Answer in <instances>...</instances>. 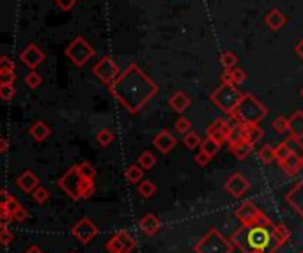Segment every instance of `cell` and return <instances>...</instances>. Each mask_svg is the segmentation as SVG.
<instances>
[{
  "label": "cell",
  "instance_id": "cell-1",
  "mask_svg": "<svg viewBox=\"0 0 303 253\" xmlns=\"http://www.w3.org/2000/svg\"><path fill=\"white\" fill-rule=\"evenodd\" d=\"M108 90L129 114H139L158 94V85L137 64H129L117 80L108 85Z\"/></svg>",
  "mask_w": 303,
  "mask_h": 253
},
{
  "label": "cell",
  "instance_id": "cell-2",
  "mask_svg": "<svg viewBox=\"0 0 303 253\" xmlns=\"http://www.w3.org/2000/svg\"><path fill=\"white\" fill-rule=\"evenodd\" d=\"M230 241L241 253H275L280 248L273 230L264 225H241Z\"/></svg>",
  "mask_w": 303,
  "mask_h": 253
},
{
  "label": "cell",
  "instance_id": "cell-3",
  "mask_svg": "<svg viewBox=\"0 0 303 253\" xmlns=\"http://www.w3.org/2000/svg\"><path fill=\"white\" fill-rule=\"evenodd\" d=\"M59 188L71 197L73 200H82V198H89L94 193V179H89L80 172L78 165H73L62 177L59 179Z\"/></svg>",
  "mask_w": 303,
  "mask_h": 253
},
{
  "label": "cell",
  "instance_id": "cell-4",
  "mask_svg": "<svg viewBox=\"0 0 303 253\" xmlns=\"http://www.w3.org/2000/svg\"><path fill=\"white\" fill-rule=\"evenodd\" d=\"M266 115H268V108L257 97L252 94H243L229 117L238 124H259L261 121H264Z\"/></svg>",
  "mask_w": 303,
  "mask_h": 253
},
{
  "label": "cell",
  "instance_id": "cell-5",
  "mask_svg": "<svg viewBox=\"0 0 303 253\" xmlns=\"http://www.w3.org/2000/svg\"><path fill=\"white\" fill-rule=\"evenodd\" d=\"M234 244L230 237L227 239L218 229H211L202 236V239L195 244V253H232Z\"/></svg>",
  "mask_w": 303,
  "mask_h": 253
},
{
  "label": "cell",
  "instance_id": "cell-6",
  "mask_svg": "<svg viewBox=\"0 0 303 253\" xmlns=\"http://www.w3.org/2000/svg\"><path fill=\"white\" fill-rule=\"evenodd\" d=\"M241 90L238 89V85L230 84V82H222V85L211 94V101L223 112V114L230 115L234 112V108L238 106L241 99Z\"/></svg>",
  "mask_w": 303,
  "mask_h": 253
},
{
  "label": "cell",
  "instance_id": "cell-7",
  "mask_svg": "<svg viewBox=\"0 0 303 253\" xmlns=\"http://www.w3.org/2000/svg\"><path fill=\"white\" fill-rule=\"evenodd\" d=\"M66 57L75 64V66L82 67L94 57V48H92V45L87 41V39L78 35V38H75L73 41L66 46Z\"/></svg>",
  "mask_w": 303,
  "mask_h": 253
},
{
  "label": "cell",
  "instance_id": "cell-8",
  "mask_svg": "<svg viewBox=\"0 0 303 253\" xmlns=\"http://www.w3.org/2000/svg\"><path fill=\"white\" fill-rule=\"evenodd\" d=\"M234 214H236L238 222H240L241 225H264V227H270V229L275 225V223H272V220H270L261 209L255 207L250 200L243 202V204L236 209Z\"/></svg>",
  "mask_w": 303,
  "mask_h": 253
},
{
  "label": "cell",
  "instance_id": "cell-9",
  "mask_svg": "<svg viewBox=\"0 0 303 253\" xmlns=\"http://www.w3.org/2000/svg\"><path fill=\"white\" fill-rule=\"evenodd\" d=\"M92 73H94V77L98 78L99 82H103L105 85H112L117 80L122 71L119 69V66L114 62L112 57H103V59H99V62H96V66L92 67Z\"/></svg>",
  "mask_w": 303,
  "mask_h": 253
},
{
  "label": "cell",
  "instance_id": "cell-10",
  "mask_svg": "<svg viewBox=\"0 0 303 253\" xmlns=\"http://www.w3.org/2000/svg\"><path fill=\"white\" fill-rule=\"evenodd\" d=\"M137 246V241L128 230L115 232L105 244V250L108 253H131Z\"/></svg>",
  "mask_w": 303,
  "mask_h": 253
},
{
  "label": "cell",
  "instance_id": "cell-11",
  "mask_svg": "<svg viewBox=\"0 0 303 253\" xmlns=\"http://www.w3.org/2000/svg\"><path fill=\"white\" fill-rule=\"evenodd\" d=\"M232 129H234V122L230 124L229 121L220 117V119H215V121L206 128V136H209V138H213L215 142H218L220 146H223V143H229Z\"/></svg>",
  "mask_w": 303,
  "mask_h": 253
},
{
  "label": "cell",
  "instance_id": "cell-12",
  "mask_svg": "<svg viewBox=\"0 0 303 253\" xmlns=\"http://www.w3.org/2000/svg\"><path fill=\"white\" fill-rule=\"evenodd\" d=\"M99 229L92 220L89 218H82L75 223V227L71 229V236L77 241H80L82 244H89L96 236H98Z\"/></svg>",
  "mask_w": 303,
  "mask_h": 253
},
{
  "label": "cell",
  "instance_id": "cell-13",
  "mask_svg": "<svg viewBox=\"0 0 303 253\" xmlns=\"http://www.w3.org/2000/svg\"><path fill=\"white\" fill-rule=\"evenodd\" d=\"M20 60L25 64V66L28 67V69H38L39 66H41L43 62H45V52H43L41 48H39L38 45H34V43H30V45H27L23 50H21L20 53Z\"/></svg>",
  "mask_w": 303,
  "mask_h": 253
},
{
  "label": "cell",
  "instance_id": "cell-14",
  "mask_svg": "<svg viewBox=\"0 0 303 253\" xmlns=\"http://www.w3.org/2000/svg\"><path fill=\"white\" fill-rule=\"evenodd\" d=\"M223 188H225L227 193H230L234 198H241L248 190H250V183H248L247 177L236 172L225 180V186Z\"/></svg>",
  "mask_w": 303,
  "mask_h": 253
},
{
  "label": "cell",
  "instance_id": "cell-15",
  "mask_svg": "<svg viewBox=\"0 0 303 253\" xmlns=\"http://www.w3.org/2000/svg\"><path fill=\"white\" fill-rule=\"evenodd\" d=\"M153 146L156 147L160 153L163 154H169L172 149H174L176 146H178V140H176V136L172 135L171 131H167V129H163V131H160L156 136L153 138Z\"/></svg>",
  "mask_w": 303,
  "mask_h": 253
},
{
  "label": "cell",
  "instance_id": "cell-16",
  "mask_svg": "<svg viewBox=\"0 0 303 253\" xmlns=\"http://www.w3.org/2000/svg\"><path fill=\"white\" fill-rule=\"evenodd\" d=\"M286 202L303 218V179L287 191Z\"/></svg>",
  "mask_w": 303,
  "mask_h": 253
},
{
  "label": "cell",
  "instance_id": "cell-17",
  "mask_svg": "<svg viewBox=\"0 0 303 253\" xmlns=\"http://www.w3.org/2000/svg\"><path fill=\"white\" fill-rule=\"evenodd\" d=\"M16 186L20 188L23 193H34V190L39 186V179H38V175H36L32 170H25V172H21L20 175H18V179H16Z\"/></svg>",
  "mask_w": 303,
  "mask_h": 253
},
{
  "label": "cell",
  "instance_id": "cell-18",
  "mask_svg": "<svg viewBox=\"0 0 303 253\" xmlns=\"http://www.w3.org/2000/svg\"><path fill=\"white\" fill-rule=\"evenodd\" d=\"M0 80H2V84H14L16 82V64L11 60V57L0 59Z\"/></svg>",
  "mask_w": 303,
  "mask_h": 253
},
{
  "label": "cell",
  "instance_id": "cell-19",
  "mask_svg": "<svg viewBox=\"0 0 303 253\" xmlns=\"http://www.w3.org/2000/svg\"><path fill=\"white\" fill-rule=\"evenodd\" d=\"M160 220H158L156 214H153V212H149V214H146L142 220L139 222V229L142 230L146 236H154V234L160 232Z\"/></svg>",
  "mask_w": 303,
  "mask_h": 253
},
{
  "label": "cell",
  "instance_id": "cell-20",
  "mask_svg": "<svg viewBox=\"0 0 303 253\" xmlns=\"http://www.w3.org/2000/svg\"><path fill=\"white\" fill-rule=\"evenodd\" d=\"M264 23L268 25V27L272 28L273 32H279L280 28H282L284 25L287 23V18H286V14H284L282 11L272 9V11H268V13H266Z\"/></svg>",
  "mask_w": 303,
  "mask_h": 253
},
{
  "label": "cell",
  "instance_id": "cell-21",
  "mask_svg": "<svg viewBox=\"0 0 303 253\" xmlns=\"http://www.w3.org/2000/svg\"><path fill=\"white\" fill-rule=\"evenodd\" d=\"M190 104H192V99H190L188 94H185L183 90H176L171 96V99H169V106L178 112V114H183Z\"/></svg>",
  "mask_w": 303,
  "mask_h": 253
},
{
  "label": "cell",
  "instance_id": "cell-22",
  "mask_svg": "<svg viewBox=\"0 0 303 253\" xmlns=\"http://www.w3.org/2000/svg\"><path fill=\"white\" fill-rule=\"evenodd\" d=\"M229 149H230V153H232V156L236 158V160L243 161V160H247V158L250 156L254 146H252V143H248V142H245V140L241 138V140H236V142H230Z\"/></svg>",
  "mask_w": 303,
  "mask_h": 253
},
{
  "label": "cell",
  "instance_id": "cell-23",
  "mask_svg": "<svg viewBox=\"0 0 303 253\" xmlns=\"http://www.w3.org/2000/svg\"><path fill=\"white\" fill-rule=\"evenodd\" d=\"M279 167L282 168L289 177H293V175H296L300 170H303V160L300 156H296V154H291V156H287L284 161H280Z\"/></svg>",
  "mask_w": 303,
  "mask_h": 253
},
{
  "label": "cell",
  "instance_id": "cell-24",
  "mask_svg": "<svg viewBox=\"0 0 303 253\" xmlns=\"http://www.w3.org/2000/svg\"><path fill=\"white\" fill-rule=\"evenodd\" d=\"M262 135H264V133L259 128V124H241V138H243L245 142L255 146V142H259V140L262 138Z\"/></svg>",
  "mask_w": 303,
  "mask_h": 253
},
{
  "label": "cell",
  "instance_id": "cell-25",
  "mask_svg": "<svg viewBox=\"0 0 303 253\" xmlns=\"http://www.w3.org/2000/svg\"><path fill=\"white\" fill-rule=\"evenodd\" d=\"M28 133H30V136L36 140V142H45V140L48 138L50 135H52V128H50V126L46 124V122L36 121L34 124L30 126Z\"/></svg>",
  "mask_w": 303,
  "mask_h": 253
},
{
  "label": "cell",
  "instance_id": "cell-26",
  "mask_svg": "<svg viewBox=\"0 0 303 253\" xmlns=\"http://www.w3.org/2000/svg\"><path fill=\"white\" fill-rule=\"evenodd\" d=\"M289 135L293 138H303V112H294L289 117Z\"/></svg>",
  "mask_w": 303,
  "mask_h": 253
},
{
  "label": "cell",
  "instance_id": "cell-27",
  "mask_svg": "<svg viewBox=\"0 0 303 253\" xmlns=\"http://www.w3.org/2000/svg\"><path fill=\"white\" fill-rule=\"evenodd\" d=\"M247 80V73L241 67H234V69H225L222 73V82H230L234 85H240Z\"/></svg>",
  "mask_w": 303,
  "mask_h": 253
},
{
  "label": "cell",
  "instance_id": "cell-28",
  "mask_svg": "<svg viewBox=\"0 0 303 253\" xmlns=\"http://www.w3.org/2000/svg\"><path fill=\"white\" fill-rule=\"evenodd\" d=\"M144 172H146V170L140 167L139 163H137V165H129V167L124 170V177H126V180H128V183L140 184L144 180Z\"/></svg>",
  "mask_w": 303,
  "mask_h": 253
},
{
  "label": "cell",
  "instance_id": "cell-29",
  "mask_svg": "<svg viewBox=\"0 0 303 253\" xmlns=\"http://www.w3.org/2000/svg\"><path fill=\"white\" fill-rule=\"evenodd\" d=\"M272 230H273V236H275L277 243H279L280 246H284V244H286L287 241L291 239L289 229H287V227L284 225V223H275V225L272 227Z\"/></svg>",
  "mask_w": 303,
  "mask_h": 253
},
{
  "label": "cell",
  "instance_id": "cell-30",
  "mask_svg": "<svg viewBox=\"0 0 303 253\" xmlns=\"http://www.w3.org/2000/svg\"><path fill=\"white\" fill-rule=\"evenodd\" d=\"M137 191H139V195L142 198H151L154 193H156V184L153 183V180H142V183L137 186Z\"/></svg>",
  "mask_w": 303,
  "mask_h": 253
},
{
  "label": "cell",
  "instance_id": "cell-31",
  "mask_svg": "<svg viewBox=\"0 0 303 253\" xmlns=\"http://www.w3.org/2000/svg\"><path fill=\"white\" fill-rule=\"evenodd\" d=\"M137 163H139L144 170H151L154 165H156V156H154L151 151H144V153L137 158Z\"/></svg>",
  "mask_w": 303,
  "mask_h": 253
},
{
  "label": "cell",
  "instance_id": "cell-32",
  "mask_svg": "<svg viewBox=\"0 0 303 253\" xmlns=\"http://www.w3.org/2000/svg\"><path fill=\"white\" fill-rule=\"evenodd\" d=\"M20 205L21 204L16 200V197H13V195L7 193V190H2V207H6L7 211L14 214V211H16Z\"/></svg>",
  "mask_w": 303,
  "mask_h": 253
},
{
  "label": "cell",
  "instance_id": "cell-33",
  "mask_svg": "<svg viewBox=\"0 0 303 253\" xmlns=\"http://www.w3.org/2000/svg\"><path fill=\"white\" fill-rule=\"evenodd\" d=\"M220 143L218 142H215L213 138H209V136H206V140H202V143H200V151L202 153H206V154H209V156H215L216 153L220 151Z\"/></svg>",
  "mask_w": 303,
  "mask_h": 253
},
{
  "label": "cell",
  "instance_id": "cell-34",
  "mask_svg": "<svg viewBox=\"0 0 303 253\" xmlns=\"http://www.w3.org/2000/svg\"><path fill=\"white\" fill-rule=\"evenodd\" d=\"M23 82H25V85H27L28 89H38V87L43 84V77L36 69H32V71H28V73L25 75Z\"/></svg>",
  "mask_w": 303,
  "mask_h": 253
},
{
  "label": "cell",
  "instance_id": "cell-35",
  "mask_svg": "<svg viewBox=\"0 0 303 253\" xmlns=\"http://www.w3.org/2000/svg\"><path fill=\"white\" fill-rule=\"evenodd\" d=\"M183 143H185L186 149H197V147H200L202 140H200L199 133H195V131H188L185 136H183Z\"/></svg>",
  "mask_w": 303,
  "mask_h": 253
},
{
  "label": "cell",
  "instance_id": "cell-36",
  "mask_svg": "<svg viewBox=\"0 0 303 253\" xmlns=\"http://www.w3.org/2000/svg\"><path fill=\"white\" fill-rule=\"evenodd\" d=\"M220 62H222L223 69H234L238 64V57L234 52H230V50H227V52L222 53V57H220Z\"/></svg>",
  "mask_w": 303,
  "mask_h": 253
},
{
  "label": "cell",
  "instance_id": "cell-37",
  "mask_svg": "<svg viewBox=\"0 0 303 253\" xmlns=\"http://www.w3.org/2000/svg\"><path fill=\"white\" fill-rule=\"evenodd\" d=\"M291 154H293V151H291L289 143H287L286 140H284V142H280L279 146L275 147V160L279 161V163L286 160L287 156H291Z\"/></svg>",
  "mask_w": 303,
  "mask_h": 253
},
{
  "label": "cell",
  "instance_id": "cell-38",
  "mask_svg": "<svg viewBox=\"0 0 303 253\" xmlns=\"http://www.w3.org/2000/svg\"><path fill=\"white\" fill-rule=\"evenodd\" d=\"M96 142H98L99 147H108L114 142V133L110 129H99L98 135H96Z\"/></svg>",
  "mask_w": 303,
  "mask_h": 253
},
{
  "label": "cell",
  "instance_id": "cell-39",
  "mask_svg": "<svg viewBox=\"0 0 303 253\" xmlns=\"http://www.w3.org/2000/svg\"><path fill=\"white\" fill-rule=\"evenodd\" d=\"M273 129H275L279 135H286V133H289V117H277L275 121H273Z\"/></svg>",
  "mask_w": 303,
  "mask_h": 253
},
{
  "label": "cell",
  "instance_id": "cell-40",
  "mask_svg": "<svg viewBox=\"0 0 303 253\" xmlns=\"http://www.w3.org/2000/svg\"><path fill=\"white\" fill-rule=\"evenodd\" d=\"M259 158H261L262 163L270 165L273 160H275V147H270V146H262L259 149Z\"/></svg>",
  "mask_w": 303,
  "mask_h": 253
},
{
  "label": "cell",
  "instance_id": "cell-41",
  "mask_svg": "<svg viewBox=\"0 0 303 253\" xmlns=\"http://www.w3.org/2000/svg\"><path fill=\"white\" fill-rule=\"evenodd\" d=\"M16 94V89H14V84H0V99L2 101H11Z\"/></svg>",
  "mask_w": 303,
  "mask_h": 253
},
{
  "label": "cell",
  "instance_id": "cell-42",
  "mask_svg": "<svg viewBox=\"0 0 303 253\" xmlns=\"http://www.w3.org/2000/svg\"><path fill=\"white\" fill-rule=\"evenodd\" d=\"M174 129L179 133V135L185 136L186 133H188L190 129H192V122H190L186 117H179L178 121H176V124H174Z\"/></svg>",
  "mask_w": 303,
  "mask_h": 253
},
{
  "label": "cell",
  "instance_id": "cell-43",
  "mask_svg": "<svg viewBox=\"0 0 303 253\" xmlns=\"http://www.w3.org/2000/svg\"><path fill=\"white\" fill-rule=\"evenodd\" d=\"M32 198H34L38 204H45V202H48V198H50V193H48V190L46 188H43V186H38L34 190V193H32Z\"/></svg>",
  "mask_w": 303,
  "mask_h": 253
},
{
  "label": "cell",
  "instance_id": "cell-44",
  "mask_svg": "<svg viewBox=\"0 0 303 253\" xmlns=\"http://www.w3.org/2000/svg\"><path fill=\"white\" fill-rule=\"evenodd\" d=\"M286 142L289 143V147H291V151H293V154H296V156H300L301 160H303V143H301V140L289 136V138H286Z\"/></svg>",
  "mask_w": 303,
  "mask_h": 253
},
{
  "label": "cell",
  "instance_id": "cell-45",
  "mask_svg": "<svg viewBox=\"0 0 303 253\" xmlns=\"http://www.w3.org/2000/svg\"><path fill=\"white\" fill-rule=\"evenodd\" d=\"M78 167H80V172L84 173L85 177H89V179H94L96 175V170L92 167L89 161H82V163H78Z\"/></svg>",
  "mask_w": 303,
  "mask_h": 253
},
{
  "label": "cell",
  "instance_id": "cell-46",
  "mask_svg": "<svg viewBox=\"0 0 303 253\" xmlns=\"http://www.w3.org/2000/svg\"><path fill=\"white\" fill-rule=\"evenodd\" d=\"M0 241H2L4 246H9L11 241H14V234L7 227H2V230H0Z\"/></svg>",
  "mask_w": 303,
  "mask_h": 253
},
{
  "label": "cell",
  "instance_id": "cell-47",
  "mask_svg": "<svg viewBox=\"0 0 303 253\" xmlns=\"http://www.w3.org/2000/svg\"><path fill=\"white\" fill-rule=\"evenodd\" d=\"M13 218H14V222H18V223L27 222V220H28V212H27V209H25L23 205H20V207H18L16 211H14Z\"/></svg>",
  "mask_w": 303,
  "mask_h": 253
},
{
  "label": "cell",
  "instance_id": "cell-48",
  "mask_svg": "<svg viewBox=\"0 0 303 253\" xmlns=\"http://www.w3.org/2000/svg\"><path fill=\"white\" fill-rule=\"evenodd\" d=\"M77 4V0H55V6L60 11H71Z\"/></svg>",
  "mask_w": 303,
  "mask_h": 253
},
{
  "label": "cell",
  "instance_id": "cell-49",
  "mask_svg": "<svg viewBox=\"0 0 303 253\" xmlns=\"http://www.w3.org/2000/svg\"><path fill=\"white\" fill-rule=\"evenodd\" d=\"M0 218H2V227H7V223H9L11 220H14L13 212H9L6 207H2V205H0Z\"/></svg>",
  "mask_w": 303,
  "mask_h": 253
},
{
  "label": "cell",
  "instance_id": "cell-50",
  "mask_svg": "<svg viewBox=\"0 0 303 253\" xmlns=\"http://www.w3.org/2000/svg\"><path fill=\"white\" fill-rule=\"evenodd\" d=\"M209 161H211V156H209V154H206V153H202V151L195 156V163L199 165V167H206Z\"/></svg>",
  "mask_w": 303,
  "mask_h": 253
},
{
  "label": "cell",
  "instance_id": "cell-51",
  "mask_svg": "<svg viewBox=\"0 0 303 253\" xmlns=\"http://www.w3.org/2000/svg\"><path fill=\"white\" fill-rule=\"evenodd\" d=\"M294 53H296V55L303 60V38L300 39V41H298V45L294 46Z\"/></svg>",
  "mask_w": 303,
  "mask_h": 253
},
{
  "label": "cell",
  "instance_id": "cell-52",
  "mask_svg": "<svg viewBox=\"0 0 303 253\" xmlns=\"http://www.w3.org/2000/svg\"><path fill=\"white\" fill-rule=\"evenodd\" d=\"M7 149H9V143H7L6 138H2V140H0V151H2V154H6Z\"/></svg>",
  "mask_w": 303,
  "mask_h": 253
},
{
  "label": "cell",
  "instance_id": "cell-53",
  "mask_svg": "<svg viewBox=\"0 0 303 253\" xmlns=\"http://www.w3.org/2000/svg\"><path fill=\"white\" fill-rule=\"evenodd\" d=\"M25 253H45V251H43L39 246H30V248H28V250L25 251Z\"/></svg>",
  "mask_w": 303,
  "mask_h": 253
},
{
  "label": "cell",
  "instance_id": "cell-54",
  "mask_svg": "<svg viewBox=\"0 0 303 253\" xmlns=\"http://www.w3.org/2000/svg\"><path fill=\"white\" fill-rule=\"evenodd\" d=\"M300 94H301V97H303V89H301V90H300Z\"/></svg>",
  "mask_w": 303,
  "mask_h": 253
},
{
  "label": "cell",
  "instance_id": "cell-55",
  "mask_svg": "<svg viewBox=\"0 0 303 253\" xmlns=\"http://www.w3.org/2000/svg\"><path fill=\"white\" fill-rule=\"evenodd\" d=\"M300 253H303V250H301V251H300Z\"/></svg>",
  "mask_w": 303,
  "mask_h": 253
},
{
  "label": "cell",
  "instance_id": "cell-56",
  "mask_svg": "<svg viewBox=\"0 0 303 253\" xmlns=\"http://www.w3.org/2000/svg\"><path fill=\"white\" fill-rule=\"evenodd\" d=\"M71 253H73V251H71Z\"/></svg>",
  "mask_w": 303,
  "mask_h": 253
}]
</instances>
